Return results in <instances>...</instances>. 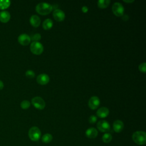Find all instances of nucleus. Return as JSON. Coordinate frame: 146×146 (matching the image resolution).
Instances as JSON below:
<instances>
[{
    "label": "nucleus",
    "instance_id": "1",
    "mask_svg": "<svg viewBox=\"0 0 146 146\" xmlns=\"http://www.w3.org/2000/svg\"><path fill=\"white\" fill-rule=\"evenodd\" d=\"M52 6L46 2L38 3L35 7L36 11L40 15H46L50 14L52 10Z\"/></svg>",
    "mask_w": 146,
    "mask_h": 146
},
{
    "label": "nucleus",
    "instance_id": "2",
    "mask_svg": "<svg viewBox=\"0 0 146 146\" xmlns=\"http://www.w3.org/2000/svg\"><path fill=\"white\" fill-rule=\"evenodd\" d=\"M132 139L138 145H145L146 143V133L142 131H136L132 134Z\"/></svg>",
    "mask_w": 146,
    "mask_h": 146
},
{
    "label": "nucleus",
    "instance_id": "3",
    "mask_svg": "<svg viewBox=\"0 0 146 146\" xmlns=\"http://www.w3.org/2000/svg\"><path fill=\"white\" fill-rule=\"evenodd\" d=\"M30 139L33 141H38L41 137V131L37 127L34 126L30 128L28 132Z\"/></svg>",
    "mask_w": 146,
    "mask_h": 146
},
{
    "label": "nucleus",
    "instance_id": "4",
    "mask_svg": "<svg viewBox=\"0 0 146 146\" xmlns=\"http://www.w3.org/2000/svg\"><path fill=\"white\" fill-rule=\"evenodd\" d=\"M30 51L35 55H40L43 51V46L39 42H33L30 44Z\"/></svg>",
    "mask_w": 146,
    "mask_h": 146
},
{
    "label": "nucleus",
    "instance_id": "5",
    "mask_svg": "<svg viewBox=\"0 0 146 146\" xmlns=\"http://www.w3.org/2000/svg\"><path fill=\"white\" fill-rule=\"evenodd\" d=\"M31 103L35 108L40 110H43L46 106L44 100L39 96H35L31 100Z\"/></svg>",
    "mask_w": 146,
    "mask_h": 146
},
{
    "label": "nucleus",
    "instance_id": "6",
    "mask_svg": "<svg viewBox=\"0 0 146 146\" xmlns=\"http://www.w3.org/2000/svg\"><path fill=\"white\" fill-rule=\"evenodd\" d=\"M112 10L114 15L117 17H121L124 14V9L123 6L119 2H115L112 7Z\"/></svg>",
    "mask_w": 146,
    "mask_h": 146
},
{
    "label": "nucleus",
    "instance_id": "7",
    "mask_svg": "<svg viewBox=\"0 0 146 146\" xmlns=\"http://www.w3.org/2000/svg\"><path fill=\"white\" fill-rule=\"evenodd\" d=\"M98 129L102 132H107L110 129V125L108 121L104 120H102L97 123Z\"/></svg>",
    "mask_w": 146,
    "mask_h": 146
},
{
    "label": "nucleus",
    "instance_id": "8",
    "mask_svg": "<svg viewBox=\"0 0 146 146\" xmlns=\"http://www.w3.org/2000/svg\"><path fill=\"white\" fill-rule=\"evenodd\" d=\"M100 99L98 96H92L88 100V106L91 110H96L100 105Z\"/></svg>",
    "mask_w": 146,
    "mask_h": 146
},
{
    "label": "nucleus",
    "instance_id": "9",
    "mask_svg": "<svg viewBox=\"0 0 146 146\" xmlns=\"http://www.w3.org/2000/svg\"><path fill=\"white\" fill-rule=\"evenodd\" d=\"M18 41L22 46H27L31 42L30 36L26 34H22L18 37Z\"/></svg>",
    "mask_w": 146,
    "mask_h": 146
},
{
    "label": "nucleus",
    "instance_id": "10",
    "mask_svg": "<svg viewBox=\"0 0 146 146\" xmlns=\"http://www.w3.org/2000/svg\"><path fill=\"white\" fill-rule=\"evenodd\" d=\"M53 17L58 22L63 21L65 18L64 13L60 9H55L53 11Z\"/></svg>",
    "mask_w": 146,
    "mask_h": 146
},
{
    "label": "nucleus",
    "instance_id": "11",
    "mask_svg": "<svg viewBox=\"0 0 146 146\" xmlns=\"http://www.w3.org/2000/svg\"><path fill=\"white\" fill-rule=\"evenodd\" d=\"M50 81L49 76L46 74H39L36 78V82L40 85L47 84Z\"/></svg>",
    "mask_w": 146,
    "mask_h": 146
},
{
    "label": "nucleus",
    "instance_id": "12",
    "mask_svg": "<svg viewBox=\"0 0 146 146\" xmlns=\"http://www.w3.org/2000/svg\"><path fill=\"white\" fill-rule=\"evenodd\" d=\"M110 111L108 108L102 107L99 108L96 112V115L100 118H105L109 115Z\"/></svg>",
    "mask_w": 146,
    "mask_h": 146
},
{
    "label": "nucleus",
    "instance_id": "13",
    "mask_svg": "<svg viewBox=\"0 0 146 146\" xmlns=\"http://www.w3.org/2000/svg\"><path fill=\"white\" fill-rule=\"evenodd\" d=\"M86 136L89 139H95L97 137L98 135V132L97 129L94 127H91L88 128L86 131Z\"/></svg>",
    "mask_w": 146,
    "mask_h": 146
},
{
    "label": "nucleus",
    "instance_id": "14",
    "mask_svg": "<svg viewBox=\"0 0 146 146\" xmlns=\"http://www.w3.org/2000/svg\"><path fill=\"white\" fill-rule=\"evenodd\" d=\"M124 128V123L120 120H115L113 123V129L116 133H119L122 131Z\"/></svg>",
    "mask_w": 146,
    "mask_h": 146
},
{
    "label": "nucleus",
    "instance_id": "15",
    "mask_svg": "<svg viewBox=\"0 0 146 146\" xmlns=\"http://www.w3.org/2000/svg\"><path fill=\"white\" fill-rule=\"evenodd\" d=\"M10 14L7 11H2L0 13V21L2 23H7L10 19Z\"/></svg>",
    "mask_w": 146,
    "mask_h": 146
},
{
    "label": "nucleus",
    "instance_id": "16",
    "mask_svg": "<svg viewBox=\"0 0 146 146\" xmlns=\"http://www.w3.org/2000/svg\"><path fill=\"white\" fill-rule=\"evenodd\" d=\"M30 23L34 27H38L40 24V19L36 15H32L30 18Z\"/></svg>",
    "mask_w": 146,
    "mask_h": 146
},
{
    "label": "nucleus",
    "instance_id": "17",
    "mask_svg": "<svg viewBox=\"0 0 146 146\" xmlns=\"http://www.w3.org/2000/svg\"><path fill=\"white\" fill-rule=\"evenodd\" d=\"M52 26H53V22L51 19H50L49 18L45 19L42 24V27H43V29L46 30L51 29L52 28Z\"/></svg>",
    "mask_w": 146,
    "mask_h": 146
},
{
    "label": "nucleus",
    "instance_id": "18",
    "mask_svg": "<svg viewBox=\"0 0 146 146\" xmlns=\"http://www.w3.org/2000/svg\"><path fill=\"white\" fill-rule=\"evenodd\" d=\"M110 3V0H99L98 2V6L100 9H105L108 6Z\"/></svg>",
    "mask_w": 146,
    "mask_h": 146
},
{
    "label": "nucleus",
    "instance_id": "19",
    "mask_svg": "<svg viewBox=\"0 0 146 146\" xmlns=\"http://www.w3.org/2000/svg\"><path fill=\"white\" fill-rule=\"evenodd\" d=\"M42 141L46 144L50 143L52 140V136L50 133H45L42 136Z\"/></svg>",
    "mask_w": 146,
    "mask_h": 146
},
{
    "label": "nucleus",
    "instance_id": "20",
    "mask_svg": "<svg viewBox=\"0 0 146 146\" xmlns=\"http://www.w3.org/2000/svg\"><path fill=\"white\" fill-rule=\"evenodd\" d=\"M11 4V2L8 0H1L0 1V9L5 10L7 9Z\"/></svg>",
    "mask_w": 146,
    "mask_h": 146
},
{
    "label": "nucleus",
    "instance_id": "21",
    "mask_svg": "<svg viewBox=\"0 0 146 146\" xmlns=\"http://www.w3.org/2000/svg\"><path fill=\"white\" fill-rule=\"evenodd\" d=\"M112 139V136L109 133H105L102 136V140L104 143H109Z\"/></svg>",
    "mask_w": 146,
    "mask_h": 146
},
{
    "label": "nucleus",
    "instance_id": "22",
    "mask_svg": "<svg viewBox=\"0 0 146 146\" xmlns=\"http://www.w3.org/2000/svg\"><path fill=\"white\" fill-rule=\"evenodd\" d=\"M30 106V103L27 100H24L21 103V107L23 110H26L29 108Z\"/></svg>",
    "mask_w": 146,
    "mask_h": 146
},
{
    "label": "nucleus",
    "instance_id": "23",
    "mask_svg": "<svg viewBox=\"0 0 146 146\" xmlns=\"http://www.w3.org/2000/svg\"><path fill=\"white\" fill-rule=\"evenodd\" d=\"M139 70H140V72L143 73H145L146 71V63L143 62L141 64H139Z\"/></svg>",
    "mask_w": 146,
    "mask_h": 146
},
{
    "label": "nucleus",
    "instance_id": "24",
    "mask_svg": "<svg viewBox=\"0 0 146 146\" xmlns=\"http://www.w3.org/2000/svg\"><path fill=\"white\" fill-rule=\"evenodd\" d=\"M25 75L26 76V77L29 78H33L35 77V72L32 71V70H27L26 73Z\"/></svg>",
    "mask_w": 146,
    "mask_h": 146
},
{
    "label": "nucleus",
    "instance_id": "25",
    "mask_svg": "<svg viewBox=\"0 0 146 146\" xmlns=\"http://www.w3.org/2000/svg\"><path fill=\"white\" fill-rule=\"evenodd\" d=\"M31 39L34 40V42H38L41 39V35L39 34H35L32 36Z\"/></svg>",
    "mask_w": 146,
    "mask_h": 146
},
{
    "label": "nucleus",
    "instance_id": "26",
    "mask_svg": "<svg viewBox=\"0 0 146 146\" xmlns=\"http://www.w3.org/2000/svg\"><path fill=\"white\" fill-rule=\"evenodd\" d=\"M97 121V117L95 115H91L89 117L88 121L90 124H94Z\"/></svg>",
    "mask_w": 146,
    "mask_h": 146
},
{
    "label": "nucleus",
    "instance_id": "27",
    "mask_svg": "<svg viewBox=\"0 0 146 146\" xmlns=\"http://www.w3.org/2000/svg\"><path fill=\"white\" fill-rule=\"evenodd\" d=\"M88 8L87 6H83V7H82V11L83 13H87V12L88 11Z\"/></svg>",
    "mask_w": 146,
    "mask_h": 146
},
{
    "label": "nucleus",
    "instance_id": "28",
    "mask_svg": "<svg viewBox=\"0 0 146 146\" xmlns=\"http://www.w3.org/2000/svg\"><path fill=\"white\" fill-rule=\"evenodd\" d=\"M3 87H4V84L3 82L0 80V90H2L3 88Z\"/></svg>",
    "mask_w": 146,
    "mask_h": 146
},
{
    "label": "nucleus",
    "instance_id": "29",
    "mask_svg": "<svg viewBox=\"0 0 146 146\" xmlns=\"http://www.w3.org/2000/svg\"><path fill=\"white\" fill-rule=\"evenodd\" d=\"M123 1L124 2H126V3H132V2H134V1H132V0H131V1H125V0H124Z\"/></svg>",
    "mask_w": 146,
    "mask_h": 146
}]
</instances>
